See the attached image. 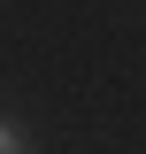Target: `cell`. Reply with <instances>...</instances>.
Returning <instances> with one entry per match:
<instances>
[{
  "mask_svg": "<svg viewBox=\"0 0 146 154\" xmlns=\"http://www.w3.org/2000/svg\"><path fill=\"white\" fill-rule=\"evenodd\" d=\"M0 154H31V139H23V123H8V116H0Z\"/></svg>",
  "mask_w": 146,
  "mask_h": 154,
  "instance_id": "6da1fadb",
  "label": "cell"
}]
</instances>
